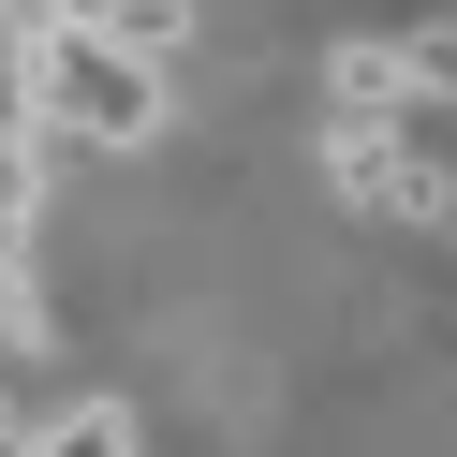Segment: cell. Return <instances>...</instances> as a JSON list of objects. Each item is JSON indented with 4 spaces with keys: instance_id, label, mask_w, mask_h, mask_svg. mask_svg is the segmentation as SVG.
<instances>
[{
    "instance_id": "6da1fadb",
    "label": "cell",
    "mask_w": 457,
    "mask_h": 457,
    "mask_svg": "<svg viewBox=\"0 0 457 457\" xmlns=\"http://www.w3.org/2000/svg\"><path fill=\"white\" fill-rule=\"evenodd\" d=\"M15 104H30L45 148H148V133H162V60H148V45H104V30H60V15L30 0Z\"/></svg>"
},
{
    "instance_id": "7a4b0ae2",
    "label": "cell",
    "mask_w": 457,
    "mask_h": 457,
    "mask_svg": "<svg viewBox=\"0 0 457 457\" xmlns=\"http://www.w3.org/2000/svg\"><path fill=\"white\" fill-rule=\"evenodd\" d=\"M325 74H339V104H369V119H384V104H457V30H354Z\"/></svg>"
},
{
    "instance_id": "5b68a950",
    "label": "cell",
    "mask_w": 457,
    "mask_h": 457,
    "mask_svg": "<svg viewBox=\"0 0 457 457\" xmlns=\"http://www.w3.org/2000/svg\"><path fill=\"white\" fill-rule=\"evenodd\" d=\"M45 457H133V428L119 413H74V428H45Z\"/></svg>"
},
{
    "instance_id": "277c9868",
    "label": "cell",
    "mask_w": 457,
    "mask_h": 457,
    "mask_svg": "<svg viewBox=\"0 0 457 457\" xmlns=\"http://www.w3.org/2000/svg\"><path fill=\"white\" fill-rule=\"evenodd\" d=\"M60 30H104V45H148V60H178L192 45V0H45Z\"/></svg>"
},
{
    "instance_id": "3957f363",
    "label": "cell",
    "mask_w": 457,
    "mask_h": 457,
    "mask_svg": "<svg viewBox=\"0 0 457 457\" xmlns=\"http://www.w3.org/2000/svg\"><path fill=\"white\" fill-rule=\"evenodd\" d=\"M325 178L354 192V207H384V221H457V178H443V162H413L384 119H354V133H339V148H325Z\"/></svg>"
}]
</instances>
